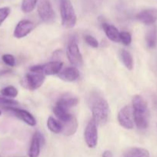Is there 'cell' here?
<instances>
[{"mask_svg":"<svg viewBox=\"0 0 157 157\" xmlns=\"http://www.w3.org/2000/svg\"><path fill=\"white\" fill-rule=\"evenodd\" d=\"M132 111L133 119L137 128L146 130L149 126V111L144 98L140 95H135L132 98Z\"/></svg>","mask_w":157,"mask_h":157,"instance_id":"1","label":"cell"},{"mask_svg":"<svg viewBox=\"0 0 157 157\" xmlns=\"http://www.w3.org/2000/svg\"><path fill=\"white\" fill-rule=\"evenodd\" d=\"M90 106L92 119L97 125L103 126L106 124L109 114V107L106 99L95 94L90 98Z\"/></svg>","mask_w":157,"mask_h":157,"instance_id":"2","label":"cell"},{"mask_svg":"<svg viewBox=\"0 0 157 157\" xmlns=\"http://www.w3.org/2000/svg\"><path fill=\"white\" fill-rule=\"evenodd\" d=\"M62 24L66 29H72L76 24V15L71 0H59Z\"/></svg>","mask_w":157,"mask_h":157,"instance_id":"3","label":"cell"},{"mask_svg":"<svg viewBox=\"0 0 157 157\" xmlns=\"http://www.w3.org/2000/svg\"><path fill=\"white\" fill-rule=\"evenodd\" d=\"M66 55H67L69 62L73 64L74 66L79 67V66L83 65V56H82L78 45V38L75 35L69 38L67 44Z\"/></svg>","mask_w":157,"mask_h":157,"instance_id":"4","label":"cell"},{"mask_svg":"<svg viewBox=\"0 0 157 157\" xmlns=\"http://www.w3.org/2000/svg\"><path fill=\"white\" fill-rule=\"evenodd\" d=\"M37 11L39 18L45 23L50 24L55 20V14L50 0H38Z\"/></svg>","mask_w":157,"mask_h":157,"instance_id":"5","label":"cell"},{"mask_svg":"<svg viewBox=\"0 0 157 157\" xmlns=\"http://www.w3.org/2000/svg\"><path fill=\"white\" fill-rule=\"evenodd\" d=\"M63 63L60 61H52L42 65H35L30 67V71L44 75H58L62 68Z\"/></svg>","mask_w":157,"mask_h":157,"instance_id":"6","label":"cell"},{"mask_svg":"<svg viewBox=\"0 0 157 157\" xmlns=\"http://www.w3.org/2000/svg\"><path fill=\"white\" fill-rule=\"evenodd\" d=\"M45 75L40 73H31L27 74L22 81V84L25 88L29 90H35L39 88L44 83Z\"/></svg>","mask_w":157,"mask_h":157,"instance_id":"7","label":"cell"},{"mask_svg":"<svg viewBox=\"0 0 157 157\" xmlns=\"http://www.w3.org/2000/svg\"><path fill=\"white\" fill-rule=\"evenodd\" d=\"M85 141L89 148H95L98 144V129L97 124L93 119L88 123L84 133Z\"/></svg>","mask_w":157,"mask_h":157,"instance_id":"8","label":"cell"},{"mask_svg":"<svg viewBox=\"0 0 157 157\" xmlns=\"http://www.w3.org/2000/svg\"><path fill=\"white\" fill-rule=\"evenodd\" d=\"M133 111L132 107L127 105L119 110L118 113V121L120 126L125 129L132 130L134 127Z\"/></svg>","mask_w":157,"mask_h":157,"instance_id":"9","label":"cell"},{"mask_svg":"<svg viewBox=\"0 0 157 157\" xmlns=\"http://www.w3.org/2000/svg\"><path fill=\"white\" fill-rule=\"evenodd\" d=\"M35 29V24L29 20H22L15 26L14 30V37L16 38H22L29 35Z\"/></svg>","mask_w":157,"mask_h":157,"instance_id":"10","label":"cell"},{"mask_svg":"<svg viewBox=\"0 0 157 157\" xmlns=\"http://www.w3.org/2000/svg\"><path fill=\"white\" fill-rule=\"evenodd\" d=\"M5 109L12 112L16 117H18V119L21 120L22 121L26 123L28 125L33 127V126L36 124V121H35V117L29 112H28L27 110L19 108H15L14 107H6Z\"/></svg>","mask_w":157,"mask_h":157,"instance_id":"11","label":"cell"},{"mask_svg":"<svg viewBox=\"0 0 157 157\" xmlns=\"http://www.w3.org/2000/svg\"><path fill=\"white\" fill-rule=\"evenodd\" d=\"M136 19L145 25H152L157 21V9H147L136 15Z\"/></svg>","mask_w":157,"mask_h":157,"instance_id":"12","label":"cell"},{"mask_svg":"<svg viewBox=\"0 0 157 157\" xmlns=\"http://www.w3.org/2000/svg\"><path fill=\"white\" fill-rule=\"evenodd\" d=\"M43 141V136L40 132L36 131L33 134L31 141L30 148H29V157H38L40 153L42 142Z\"/></svg>","mask_w":157,"mask_h":157,"instance_id":"13","label":"cell"},{"mask_svg":"<svg viewBox=\"0 0 157 157\" xmlns=\"http://www.w3.org/2000/svg\"><path fill=\"white\" fill-rule=\"evenodd\" d=\"M78 104V98L77 97L74 96V95L71 94L66 93L62 95L58 100L57 101L56 104L57 105L60 106V107H63V108L69 110V108L72 107H75Z\"/></svg>","mask_w":157,"mask_h":157,"instance_id":"14","label":"cell"},{"mask_svg":"<svg viewBox=\"0 0 157 157\" xmlns=\"http://www.w3.org/2000/svg\"><path fill=\"white\" fill-rule=\"evenodd\" d=\"M58 78L62 81L72 82L78 79L80 76L79 71L75 67H68L61 71L58 75Z\"/></svg>","mask_w":157,"mask_h":157,"instance_id":"15","label":"cell"},{"mask_svg":"<svg viewBox=\"0 0 157 157\" xmlns=\"http://www.w3.org/2000/svg\"><path fill=\"white\" fill-rule=\"evenodd\" d=\"M102 27L105 31L106 36L109 40L114 42H119L120 41V32L114 25L108 24L106 22L102 23Z\"/></svg>","mask_w":157,"mask_h":157,"instance_id":"16","label":"cell"},{"mask_svg":"<svg viewBox=\"0 0 157 157\" xmlns=\"http://www.w3.org/2000/svg\"><path fill=\"white\" fill-rule=\"evenodd\" d=\"M53 112L54 114L55 115V117L58 119V121L61 124H64V123L68 122V121H70L74 117V115L69 113V110L60 107V106L57 105V104H55V106L54 107Z\"/></svg>","mask_w":157,"mask_h":157,"instance_id":"17","label":"cell"},{"mask_svg":"<svg viewBox=\"0 0 157 157\" xmlns=\"http://www.w3.org/2000/svg\"><path fill=\"white\" fill-rule=\"evenodd\" d=\"M62 133L66 136H72L76 132L77 128H78V122H77L76 117L74 116L69 121L62 124Z\"/></svg>","mask_w":157,"mask_h":157,"instance_id":"18","label":"cell"},{"mask_svg":"<svg viewBox=\"0 0 157 157\" xmlns=\"http://www.w3.org/2000/svg\"><path fill=\"white\" fill-rule=\"evenodd\" d=\"M149 151L144 148L132 147L125 153L123 157H149Z\"/></svg>","mask_w":157,"mask_h":157,"instance_id":"19","label":"cell"},{"mask_svg":"<svg viewBox=\"0 0 157 157\" xmlns=\"http://www.w3.org/2000/svg\"><path fill=\"white\" fill-rule=\"evenodd\" d=\"M119 55L122 61L126 67V68H128L129 70H132L134 64L133 58H132L131 54L128 51L125 50V49H122L119 52Z\"/></svg>","mask_w":157,"mask_h":157,"instance_id":"20","label":"cell"},{"mask_svg":"<svg viewBox=\"0 0 157 157\" xmlns=\"http://www.w3.org/2000/svg\"><path fill=\"white\" fill-rule=\"evenodd\" d=\"M156 29H155V28H152L148 31L146 35V42L148 48H155V44H156Z\"/></svg>","mask_w":157,"mask_h":157,"instance_id":"21","label":"cell"},{"mask_svg":"<svg viewBox=\"0 0 157 157\" xmlns=\"http://www.w3.org/2000/svg\"><path fill=\"white\" fill-rule=\"evenodd\" d=\"M47 127L49 130L51 132L54 133H62V124L58 121L55 120V118L50 117H49L47 121Z\"/></svg>","mask_w":157,"mask_h":157,"instance_id":"22","label":"cell"},{"mask_svg":"<svg viewBox=\"0 0 157 157\" xmlns=\"http://www.w3.org/2000/svg\"><path fill=\"white\" fill-rule=\"evenodd\" d=\"M38 0H22V10L25 13H29L32 12L38 4Z\"/></svg>","mask_w":157,"mask_h":157,"instance_id":"23","label":"cell"},{"mask_svg":"<svg viewBox=\"0 0 157 157\" xmlns=\"http://www.w3.org/2000/svg\"><path fill=\"white\" fill-rule=\"evenodd\" d=\"M1 94L6 98H15L18 95V90L14 86H7L0 90Z\"/></svg>","mask_w":157,"mask_h":157,"instance_id":"24","label":"cell"},{"mask_svg":"<svg viewBox=\"0 0 157 157\" xmlns=\"http://www.w3.org/2000/svg\"><path fill=\"white\" fill-rule=\"evenodd\" d=\"M18 101L14 99H11L9 98L0 95V106H2L4 108L9 107H14V106L18 105Z\"/></svg>","mask_w":157,"mask_h":157,"instance_id":"25","label":"cell"},{"mask_svg":"<svg viewBox=\"0 0 157 157\" xmlns=\"http://www.w3.org/2000/svg\"><path fill=\"white\" fill-rule=\"evenodd\" d=\"M2 60L6 65L9 67H14L15 65V59L14 56L10 54H5L2 56Z\"/></svg>","mask_w":157,"mask_h":157,"instance_id":"26","label":"cell"},{"mask_svg":"<svg viewBox=\"0 0 157 157\" xmlns=\"http://www.w3.org/2000/svg\"><path fill=\"white\" fill-rule=\"evenodd\" d=\"M120 41H122L124 45L128 46L131 44L132 41V36L131 34L128 32H120Z\"/></svg>","mask_w":157,"mask_h":157,"instance_id":"27","label":"cell"},{"mask_svg":"<svg viewBox=\"0 0 157 157\" xmlns=\"http://www.w3.org/2000/svg\"><path fill=\"white\" fill-rule=\"evenodd\" d=\"M11 12L10 8L9 7H3L0 8V26L2 25L5 20L8 18Z\"/></svg>","mask_w":157,"mask_h":157,"instance_id":"28","label":"cell"},{"mask_svg":"<svg viewBox=\"0 0 157 157\" xmlns=\"http://www.w3.org/2000/svg\"><path fill=\"white\" fill-rule=\"evenodd\" d=\"M85 41L89 46L94 48H97L99 47V41H97L96 38H94L92 35H86L85 36Z\"/></svg>","mask_w":157,"mask_h":157,"instance_id":"29","label":"cell"},{"mask_svg":"<svg viewBox=\"0 0 157 157\" xmlns=\"http://www.w3.org/2000/svg\"><path fill=\"white\" fill-rule=\"evenodd\" d=\"M103 157H113V154L109 150H106V151L103 152Z\"/></svg>","mask_w":157,"mask_h":157,"instance_id":"30","label":"cell"},{"mask_svg":"<svg viewBox=\"0 0 157 157\" xmlns=\"http://www.w3.org/2000/svg\"><path fill=\"white\" fill-rule=\"evenodd\" d=\"M0 116H1V110H0Z\"/></svg>","mask_w":157,"mask_h":157,"instance_id":"31","label":"cell"}]
</instances>
